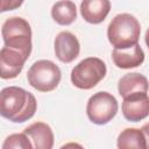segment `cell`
Segmentation results:
<instances>
[{"mask_svg":"<svg viewBox=\"0 0 149 149\" xmlns=\"http://www.w3.org/2000/svg\"><path fill=\"white\" fill-rule=\"evenodd\" d=\"M37 101L30 92L22 87L8 86L0 93V114L16 123L31 119L36 112Z\"/></svg>","mask_w":149,"mask_h":149,"instance_id":"cell-1","label":"cell"},{"mask_svg":"<svg viewBox=\"0 0 149 149\" xmlns=\"http://www.w3.org/2000/svg\"><path fill=\"white\" fill-rule=\"evenodd\" d=\"M141 26L139 20L128 13L115 15L108 24L107 37L115 49H127L139 43Z\"/></svg>","mask_w":149,"mask_h":149,"instance_id":"cell-2","label":"cell"},{"mask_svg":"<svg viewBox=\"0 0 149 149\" xmlns=\"http://www.w3.org/2000/svg\"><path fill=\"white\" fill-rule=\"evenodd\" d=\"M6 47L15 49L29 57L31 52V28L27 20L20 16L7 19L1 28Z\"/></svg>","mask_w":149,"mask_h":149,"instance_id":"cell-3","label":"cell"},{"mask_svg":"<svg viewBox=\"0 0 149 149\" xmlns=\"http://www.w3.org/2000/svg\"><path fill=\"white\" fill-rule=\"evenodd\" d=\"M106 72L107 68L102 59L98 57H87L72 69L71 81L80 90H91L105 78Z\"/></svg>","mask_w":149,"mask_h":149,"instance_id":"cell-4","label":"cell"},{"mask_svg":"<svg viewBox=\"0 0 149 149\" xmlns=\"http://www.w3.org/2000/svg\"><path fill=\"white\" fill-rule=\"evenodd\" d=\"M62 78L61 69L51 61L40 59L35 62L27 72V79L31 87L40 92L54 91Z\"/></svg>","mask_w":149,"mask_h":149,"instance_id":"cell-5","label":"cell"},{"mask_svg":"<svg viewBox=\"0 0 149 149\" xmlns=\"http://www.w3.org/2000/svg\"><path fill=\"white\" fill-rule=\"evenodd\" d=\"M118 101L114 95L101 91L94 93L87 101L86 114L91 122L95 125L108 123L118 113Z\"/></svg>","mask_w":149,"mask_h":149,"instance_id":"cell-6","label":"cell"},{"mask_svg":"<svg viewBox=\"0 0 149 149\" xmlns=\"http://www.w3.org/2000/svg\"><path fill=\"white\" fill-rule=\"evenodd\" d=\"M122 114L125 119L137 122L149 115V97L146 92H136L123 98Z\"/></svg>","mask_w":149,"mask_h":149,"instance_id":"cell-7","label":"cell"},{"mask_svg":"<svg viewBox=\"0 0 149 149\" xmlns=\"http://www.w3.org/2000/svg\"><path fill=\"white\" fill-rule=\"evenodd\" d=\"M28 57L19 50L2 47L0 50V76L2 79H13L22 71Z\"/></svg>","mask_w":149,"mask_h":149,"instance_id":"cell-8","label":"cell"},{"mask_svg":"<svg viewBox=\"0 0 149 149\" xmlns=\"http://www.w3.org/2000/svg\"><path fill=\"white\" fill-rule=\"evenodd\" d=\"M55 55L63 63L73 62L80 51L78 38L70 31H61L54 42Z\"/></svg>","mask_w":149,"mask_h":149,"instance_id":"cell-9","label":"cell"},{"mask_svg":"<svg viewBox=\"0 0 149 149\" xmlns=\"http://www.w3.org/2000/svg\"><path fill=\"white\" fill-rule=\"evenodd\" d=\"M111 10L109 0H83L80 14L83 19L92 24L101 23Z\"/></svg>","mask_w":149,"mask_h":149,"instance_id":"cell-10","label":"cell"},{"mask_svg":"<svg viewBox=\"0 0 149 149\" xmlns=\"http://www.w3.org/2000/svg\"><path fill=\"white\" fill-rule=\"evenodd\" d=\"M114 64L120 69H133L140 66L144 61V52L140 44L127 49H115L112 52Z\"/></svg>","mask_w":149,"mask_h":149,"instance_id":"cell-11","label":"cell"},{"mask_svg":"<svg viewBox=\"0 0 149 149\" xmlns=\"http://www.w3.org/2000/svg\"><path fill=\"white\" fill-rule=\"evenodd\" d=\"M30 139L36 149H51L54 147V133L49 125L44 122H34L23 130Z\"/></svg>","mask_w":149,"mask_h":149,"instance_id":"cell-12","label":"cell"},{"mask_svg":"<svg viewBox=\"0 0 149 149\" xmlns=\"http://www.w3.org/2000/svg\"><path fill=\"white\" fill-rule=\"evenodd\" d=\"M148 90H149V83H148L147 77L137 72L125 74L123 77L120 78L119 84H118V91L122 98L130 95L133 93H136V92L147 93Z\"/></svg>","mask_w":149,"mask_h":149,"instance_id":"cell-13","label":"cell"},{"mask_svg":"<svg viewBox=\"0 0 149 149\" xmlns=\"http://www.w3.org/2000/svg\"><path fill=\"white\" fill-rule=\"evenodd\" d=\"M54 21L61 26H69L77 19V8L71 0L57 1L51 8Z\"/></svg>","mask_w":149,"mask_h":149,"instance_id":"cell-14","label":"cell"},{"mask_svg":"<svg viewBox=\"0 0 149 149\" xmlns=\"http://www.w3.org/2000/svg\"><path fill=\"white\" fill-rule=\"evenodd\" d=\"M116 146L120 149H126V148L147 149L144 134L141 129H137V128L123 129L118 136Z\"/></svg>","mask_w":149,"mask_h":149,"instance_id":"cell-15","label":"cell"},{"mask_svg":"<svg viewBox=\"0 0 149 149\" xmlns=\"http://www.w3.org/2000/svg\"><path fill=\"white\" fill-rule=\"evenodd\" d=\"M31 148H34L33 143L29 136L24 132L9 135L2 144V149H31Z\"/></svg>","mask_w":149,"mask_h":149,"instance_id":"cell-16","label":"cell"},{"mask_svg":"<svg viewBox=\"0 0 149 149\" xmlns=\"http://www.w3.org/2000/svg\"><path fill=\"white\" fill-rule=\"evenodd\" d=\"M24 0H1V12H8V10H14L19 8Z\"/></svg>","mask_w":149,"mask_h":149,"instance_id":"cell-17","label":"cell"},{"mask_svg":"<svg viewBox=\"0 0 149 149\" xmlns=\"http://www.w3.org/2000/svg\"><path fill=\"white\" fill-rule=\"evenodd\" d=\"M141 130L143 132L144 137H146L147 149H149V122H148V123H146V125H143V126H142V128H141Z\"/></svg>","mask_w":149,"mask_h":149,"instance_id":"cell-18","label":"cell"},{"mask_svg":"<svg viewBox=\"0 0 149 149\" xmlns=\"http://www.w3.org/2000/svg\"><path fill=\"white\" fill-rule=\"evenodd\" d=\"M144 38H146V44H147V47H148V49H149V28H148L147 31H146Z\"/></svg>","mask_w":149,"mask_h":149,"instance_id":"cell-19","label":"cell"}]
</instances>
